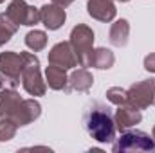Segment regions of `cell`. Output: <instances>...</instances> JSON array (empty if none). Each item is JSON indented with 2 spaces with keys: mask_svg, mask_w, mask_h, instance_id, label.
I'll return each instance as SVG.
<instances>
[{
  "mask_svg": "<svg viewBox=\"0 0 155 153\" xmlns=\"http://www.w3.org/2000/svg\"><path fill=\"white\" fill-rule=\"evenodd\" d=\"M41 115V105L33 99H22L16 88H2L0 90V119L13 121L18 128L27 126Z\"/></svg>",
  "mask_w": 155,
  "mask_h": 153,
  "instance_id": "1",
  "label": "cell"
},
{
  "mask_svg": "<svg viewBox=\"0 0 155 153\" xmlns=\"http://www.w3.org/2000/svg\"><path fill=\"white\" fill-rule=\"evenodd\" d=\"M83 128L96 142H101V144L114 142L117 133L114 110L108 105L99 101L88 103L83 112Z\"/></svg>",
  "mask_w": 155,
  "mask_h": 153,
  "instance_id": "2",
  "label": "cell"
},
{
  "mask_svg": "<svg viewBox=\"0 0 155 153\" xmlns=\"http://www.w3.org/2000/svg\"><path fill=\"white\" fill-rule=\"evenodd\" d=\"M20 54L24 60V67H22V74H20V81H22L24 90L33 97L43 96L47 90V83L41 76L38 56H35L33 52H20Z\"/></svg>",
  "mask_w": 155,
  "mask_h": 153,
  "instance_id": "3",
  "label": "cell"
},
{
  "mask_svg": "<svg viewBox=\"0 0 155 153\" xmlns=\"http://www.w3.org/2000/svg\"><path fill=\"white\" fill-rule=\"evenodd\" d=\"M114 153H139V151H155V141L143 130H124L121 135L114 139L112 144Z\"/></svg>",
  "mask_w": 155,
  "mask_h": 153,
  "instance_id": "4",
  "label": "cell"
},
{
  "mask_svg": "<svg viewBox=\"0 0 155 153\" xmlns=\"http://www.w3.org/2000/svg\"><path fill=\"white\" fill-rule=\"evenodd\" d=\"M71 45L74 49L79 67H92V54H94V31L87 24H78L71 31Z\"/></svg>",
  "mask_w": 155,
  "mask_h": 153,
  "instance_id": "5",
  "label": "cell"
},
{
  "mask_svg": "<svg viewBox=\"0 0 155 153\" xmlns=\"http://www.w3.org/2000/svg\"><path fill=\"white\" fill-rule=\"evenodd\" d=\"M22 67H24L22 54H18L15 50L0 52V77H2V81H4L5 86L16 88L22 83L20 81Z\"/></svg>",
  "mask_w": 155,
  "mask_h": 153,
  "instance_id": "6",
  "label": "cell"
},
{
  "mask_svg": "<svg viewBox=\"0 0 155 153\" xmlns=\"http://www.w3.org/2000/svg\"><path fill=\"white\" fill-rule=\"evenodd\" d=\"M5 13L18 27L20 25L33 27L40 24V9L35 5H29L25 0H11Z\"/></svg>",
  "mask_w": 155,
  "mask_h": 153,
  "instance_id": "7",
  "label": "cell"
},
{
  "mask_svg": "<svg viewBox=\"0 0 155 153\" xmlns=\"http://www.w3.org/2000/svg\"><path fill=\"white\" fill-rule=\"evenodd\" d=\"M128 103L139 110H146L155 103V77L134 83L128 88Z\"/></svg>",
  "mask_w": 155,
  "mask_h": 153,
  "instance_id": "8",
  "label": "cell"
},
{
  "mask_svg": "<svg viewBox=\"0 0 155 153\" xmlns=\"http://www.w3.org/2000/svg\"><path fill=\"white\" fill-rule=\"evenodd\" d=\"M47 60H49L51 65H58V67H61L65 70L78 67V58H76V54H74V49H72L71 41H60V43H56L49 50Z\"/></svg>",
  "mask_w": 155,
  "mask_h": 153,
  "instance_id": "9",
  "label": "cell"
},
{
  "mask_svg": "<svg viewBox=\"0 0 155 153\" xmlns=\"http://www.w3.org/2000/svg\"><path fill=\"white\" fill-rule=\"evenodd\" d=\"M114 121H116L117 132H124L139 124L143 121V114L132 103H124V105H119L117 110L114 112Z\"/></svg>",
  "mask_w": 155,
  "mask_h": 153,
  "instance_id": "10",
  "label": "cell"
},
{
  "mask_svg": "<svg viewBox=\"0 0 155 153\" xmlns=\"http://www.w3.org/2000/svg\"><path fill=\"white\" fill-rule=\"evenodd\" d=\"M67 20L65 9L56 5V4H45L40 7V22L45 25L49 31H58Z\"/></svg>",
  "mask_w": 155,
  "mask_h": 153,
  "instance_id": "11",
  "label": "cell"
},
{
  "mask_svg": "<svg viewBox=\"0 0 155 153\" xmlns=\"http://www.w3.org/2000/svg\"><path fill=\"white\" fill-rule=\"evenodd\" d=\"M87 13L94 20L108 24V22H112L116 18L117 9L114 0H88L87 2Z\"/></svg>",
  "mask_w": 155,
  "mask_h": 153,
  "instance_id": "12",
  "label": "cell"
},
{
  "mask_svg": "<svg viewBox=\"0 0 155 153\" xmlns=\"http://www.w3.org/2000/svg\"><path fill=\"white\" fill-rule=\"evenodd\" d=\"M94 85V76L88 69L81 67L78 70H72V74L69 76L67 81V88L65 92H81V94H87Z\"/></svg>",
  "mask_w": 155,
  "mask_h": 153,
  "instance_id": "13",
  "label": "cell"
},
{
  "mask_svg": "<svg viewBox=\"0 0 155 153\" xmlns=\"http://www.w3.org/2000/svg\"><path fill=\"white\" fill-rule=\"evenodd\" d=\"M67 81H69V76H67V70L58 67V65H51L45 69V83L49 88L52 90H65L67 88Z\"/></svg>",
  "mask_w": 155,
  "mask_h": 153,
  "instance_id": "14",
  "label": "cell"
},
{
  "mask_svg": "<svg viewBox=\"0 0 155 153\" xmlns=\"http://www.w3.org/2000/svg\"><path fill=\"white\" fill-rule=\"evenodd\" d=\"M108 38H110V43L114 47H124L128 43V38H130V24H128V20H124V18L116 20L112 24V27H110Z\"/></svg>",
  "mask_w": 155,
  "mask_h": 153,
  "instance_id": "15",
  "label": "cell"
},
{
  "mask_svg": "<svg viewBox=\"0 0 155 153\" xmlns=\"http://www.w3.org/2000/svg\"><path fill=\"white\" fill-rule=\"evenodd\" d=\"M116 63V56L110 49L107 47H97L94 49V54H92V67L99 69V70H108L112 69Z\"/></svg>",
  "mask_w": 155,
  "mask_h": 153,
  "instance_id": "16",
  "label": "cell"
},
{
  "mask_svg": "<svg viewBox=\"0 0 155 153\" xmlns=\"http://www.w3.org/2000/svg\"><path fill=\"white\" fill-rule=\"evenodd\" d=\"M25 45L27 49H31L33 52H40L47 47V33L45 31H40V29H35V31H29L25 34Z\"/></svg>",
  "mask_w": 155,
  "mask_h": 153,
  "instance_id": "17",
  "label": "cell"
},
{
  "mask_svg": "<svg viewBox=\"0 0 155 153\" xmlns=\"http://www.w3.org/2000/svg\"><path fill=\"white\" fill-rule=\"evenodd\" d=\"M107 99L114 105V106H119V105H124L128 103V90L121 88V86H112L107 90Z\"/></svg>",
  "mask_w": 155,
  "mask_h": 153,
  "instance_id": "18",
  "label": "cell"
},
{
  "mask_svg": "<svg viewBox=\"0 0 155 153\" xmlns=\"http://www.w3.org/2000/svg\"><path fill=\"white\" fill-rule=\"evenodd\" d=\"M16 130H18V126H16L13 121H9V119H0V142H7V141L15 139Z\"/></svg>",
  "mask_w": 155,
  "mask_h": 153,
  "instance_id": "19",
  "label": "cell"
},
{
  "mask_svg": "<svg viewBox=\"0 0 155 153\" xmlns=\"http://www.w3.org/2000/svg\"><path fill=\"white\" fill-rule=\"evenodd\" d=\"M0 27H2L7 34H11V36H15L16 31H18V25L7 16V13H0Z\"/></svg>",
  "mask_w": 155,
  "mask_h": 153,
  "instance_id": "20",
  "label": "cell"
},
{
  "mask_svg": "<svg viewBox=\"0 0 155 153\" xmlns=\"http://www.w3.org/2000/svg\"><path fill=\"white\" fill-rule=\"evenodd\" d=\"M144 69H146L148 72L155 74V52L148 54V56L144 58Z\"/></svg>",
  "mask_w": 155,
  "mask_h": 153,
  "instance_id": "21",
  "label": "cell"
},
{
  "mask_svg": "<svg viewBox=\"0 0 155 153\" xmlns=\"http://www.w3.org/2000/svg\"><path fill=\"white\" fill-rule=\"evenodd\" d=\"M9 40H11V34H7V33L0 27V47H2V45H5Z\"/></svg>",
  "mask_w": 155,
  "mask_h": 153,
  "instance_id": "22",
  "label": "cell"
},
{
  "mask_svg": "<svg viewBox=\"0 0 155 153\" xmlns=\"http://www.w3.org/2000/svg\"><path fill=\"white\" fill-rule=\"evenodd\" d=\"M72 2H74V0H52V4H56V5H60V7H63V9L69 7Z\"/></svg>",
  "mask_w": 155,
  "mask_h": 153,
  "instance_id": "23",
  "label": "cell"
},
{
  "mask_svg": "<svg viewBox=\"0 0 155 153\" xmlns=\"http://www.w3.org/2000/svg\"><path fill=\"white\" fill-rule=\"evenodd\" d=\"M152 137H153V141H155V124H153V130H152Z\"/></svg>",
  "mask_w": 155,
  "mask_h": 153,
  "instance_id": "24",
  "label": "cell"
},
{
  "mask_svg": "<svg viewBox=\"0 0 155 153\" xmlns=\"http://www.w3.org/2000/svg\"><path fill=\"white\" fill-rule=\"evenodd\" d=\"M114 2H121V4H124V2H130V0H114Z\"/></svg>",
  "mask_w": 155,
  "mask_h": 153,
  "instance_id": "25",
  "label": "cell"
},
{
  "mask_svg": "<svg viewBox=\"0 0 155 153\" xmlns=\"http://www.w3.org/2000/svg\"><path fill=\"white\" fill-rule=\"evenodd\" d=\"M2 86H4V81H2V77H0V90H2Z\"/></svg>",
  "mask_w": 155,
  "mask_h": 153,
  "instance_id": "26",
  "label": "cell"
},
{
  "mask_svg": "<svg viewBox=\"0 0 155 153\" xmlns=\"http://www.w3.org/2000/svg\"><path fill=\"white\" fill-rule=\"evenodd\" d=\"M2 2H5V0H0V4H2Z\"/></svg>",
  "mask_w": 155,
  "mask_h": 153,
  "instance_id": "27",
  "label": "cell"
},
{
  "mask_svg": "<svg viewBox=\"0 0 155 153\" xmlns=\"http://www.w3.org/2000/svg\"><path fill=\"white\" fill-rule=\"evenodd\" d=\"M153 105H155V103H153Z\"/></svg>",
  "mask_w": 155,
  "mask_h": 153,
  "instance_id": "28",
  "label": "cell"
}]
</instances>
